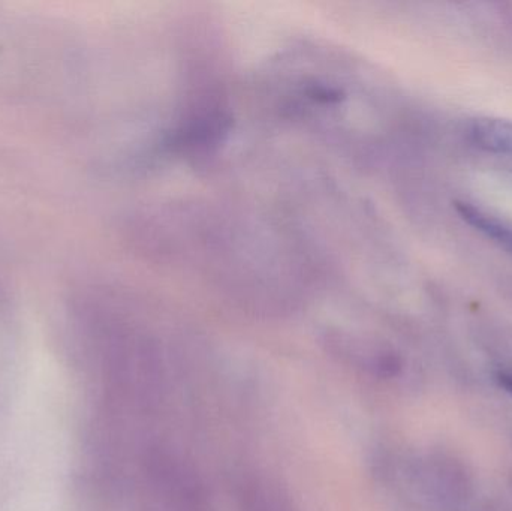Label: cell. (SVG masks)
<instances>
[{
    "label": "cell",
    "instance_id": "1",
    "mask_svg": "<svg viewBox=\"0 0 512 511\" xmlns=\"http://www.w3.org/2000/svg\"><path fill=\"white\" fill-rule=\"evenodd\" d=\"M135 234L159 266L255 311L295 308L322 276L318 255L295 228L242 204L165 201L137 216Z\"/></svg>",
    "mask_w": 512,
    "mask_h": 511
},
{
    "label": "cell",
    "instance_id": "2",
    "mask_svg": "<svg viewBox=\"0 0 512 511\" xmlns=\"http://www.w3.org/2000/svg\"><path fill=\"white\" fill-rule=\"evenodd\" d=\"M475 146L492 153L512 155V122L504 119H477L469 126Z\"/></svg>",
    "mask_w": 512,
    "mask_h": 511
},
{
    "label": "cell",
    "instance_id": "3",
    "mask_svg": "<svg viewBox=\"0 0 512 511\" xmlns=\"http://www.w3.org/2000/svg\"><path fill=\"white\" fill-rule=\"evenodd\" d=\"M456 210L462 216L463 221L468 222L475 230L481 231L484 236L489 237L512 254V227L510 225L487 215L483 210L477 209L469 203H456Z\"/></svg>",
    "mask_w": 512,
    "mask_h": 511
},
{
    "label": "cell",
    "instance_id": "4",
    "mask_svg": "<svg viewBox=\"0 0 512 511\" xmlns=\"http://www.w3.org/2000/svg\"><path fill=\"white\" fill-rule=\"evenodd\" d=\"M499 381H501V386L507 389V392L512 395V374H502L501 377H499Z\"/></svg>",
    "mask_w": 512,
    "mask_h": 511
}]
</instances>
